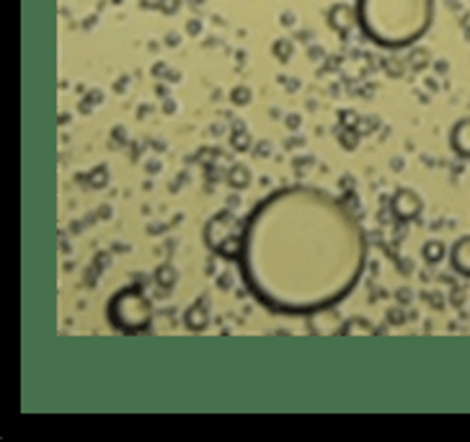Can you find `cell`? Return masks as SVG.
<instances>
[{
	"label": "cell",
	"instance_id": "obj_2",
	"mask_svg": "<svg viewBox=\"0 0 470 442\" xmlns=\"http://www.w3.org/2000/svg\"><path fill=\"white\" fill-rule=\"evenodd\" d=\"M359 26L383 47H406L432 24V0H359Z\"/></svg>",
	"mask_w": 470,
	"mask_h": 442
},
{
	"label": "cell",
	"instance_id": "obj_1",
	"mask_svg": "<svg viewBox=\"0 0 470 442\" xmlns=\"http://www.w3.org/2000/svg\"><path fill=\"white\" fill-rule=\"evenodd\" d=\"M241 274L279 313L331 308L357 287L367 238L347 205L315 187L274 192L243 223Z\"/></svg>",
	"mask_w": 470,
	"mask_h": 442
},
{
	"label": "cell",
	"instance_id": "obj_5",
	"mask_svg": "<svg viewBox=\"0 0 470 442\" xmlns=\"http://www.w3.org/2000/svg\"><path fill=\"white\" fill-rule=\"evenodd\" d=\"M452 266L460 274L470 277V235L460 238L458 244L452 246Z\"/></svg>",
	"mask_w": 470,
	"mask_h": 442
},
{
	"label": "cell",
	"instance_id": "obj_4",
	"mask_svg": "<svg viewBox=\"0 0 470 442\" xmlns=\"http://www.w3.org/2000/svg\"><path fill=\"white\" fill-rule=\"evenodd\" d=\"M450 142L452 148H455V153L470 158V119H462V122H458L452 127Z\"/></svg>",
	"mask_w": 470,
	"mask_h": 442
},
{
	"label": "cell",
	"instance_id": "obj_6",
	"mask_svg": "<svg viewBox=\"0 0 470 442\" xmlns=\"http://www.w3.org/2000/svg\"><path fill=\"white\" fill-rule=\"evenodd\" d=\"M419 207H421V205H419V199H416L411 192H401V194L393 199V210L401 217H414L416 212H419Z\"/></svg>",
	"mask_w": 470,
	"mask_h": 442
},
{
	"label": "cell",
	"instance_id": "obj_3",
	"mask_svg": "<svg viewBox=\"0 0 470 442\" xmlns=\"http://www.w3.org/2000/svg\"><path fill=\"white\" fill-rule=\"evenodd\" d=\"M109 318L116 329L122 331H142L150 326L153 321V305L150 300L142 295L140 287H127L119 290L109 303Z\"/></svg>",
	"mask_w": 470,
	"mask_h": 442
}]
</instances>
